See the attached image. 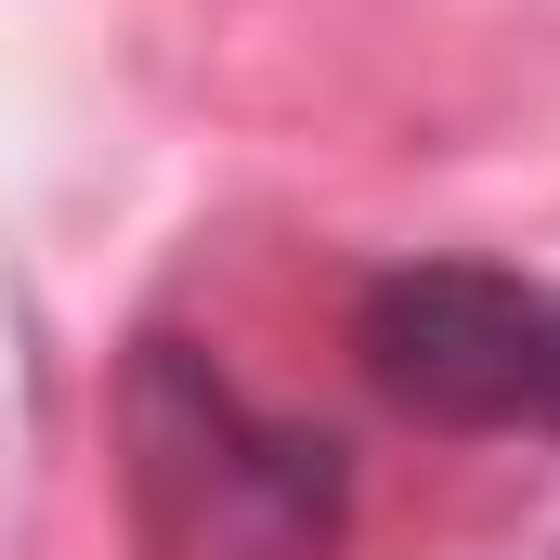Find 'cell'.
Masks as SVG:
<instances>
[{
	"mask_svg": "<svg viewBox=\"0 0 560 560\" xmlns=\"http://www.w3.org/2000/svg\"><path fill=\"white\" fill-rule=\"evenodd\" d=\"M118 456H131V535L143 560H326L352 522L339 443L300 418H261L209 352L143 339L118 392Z\"/></svg>",
	"mask_w": 560,
	"mask_h": 560,
	"instance_id": "6da1fadb",
	"label": "cell"
},
{
	"mask_svg": "<svg viewBox=\"0 0 560 560\" xmlns=\"http://www.w3.org/2000/svg\"><path fill=\"white\" fill-rule=\"evenodd\" d=\"M365 378L430 430H495L535 418V378H548V300L495 261H405V275L365 287V326H352Z\"/></svg>",
	"mask_w": 560,
	"mask_h": 560,
	"instance_id": "7a4b0ae2",
	"label": "cell"
},
{
	"mask_svg": "<svg viewBox=\"0 0 560 560\" xmlns=\"http://www.w3.org/2000/svg\"><path fill=\"white\" fill-rule=\"evenodd\" d=\"M535 418H560V300H548V378H535Z\"/></svg>",
	"mask_w": 560,
	"mask_h": 560,
	"instance_id": "3957f363",
	"label": "cell"
}]
</instances>
